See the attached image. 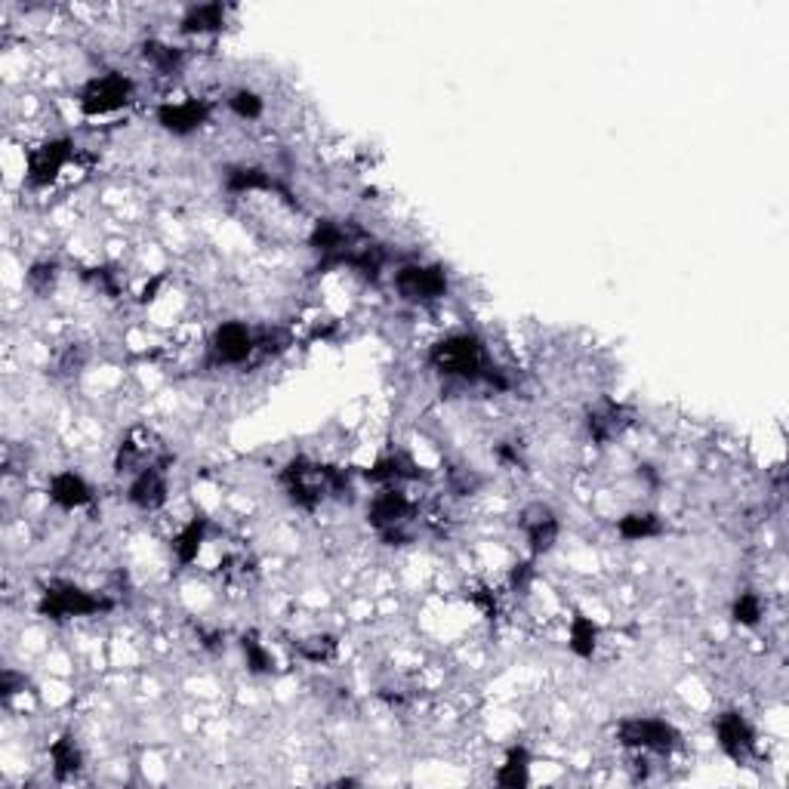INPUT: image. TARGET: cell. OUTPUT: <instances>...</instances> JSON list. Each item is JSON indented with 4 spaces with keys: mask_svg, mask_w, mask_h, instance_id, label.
<instances>
[{
    "mask_svg": "<svg viewBox=\"0 0 789 789\" xmlns=\"http://www.w3.org/2000/svg\"><path fill=\"white\" fill-rule=\"evenodd\" d=\"M228 25V7L226 3H192L183 15H180V25L176 31L183 37H210L226 31Z\"/></svg>",
    "mask_w": 789,
    "mask_h": 789,
    "instance_id": "ac0fdd59",
    "label": "cell"
},
{
    "mask_svg": "<svg viewBox=\"0 0 789 789\" xmlns=\"http://www.w3.org/2000/svg\"><path fill=\"white\" fill-rule=\"evenodd\" d=\"M392 288L401 303L435 305L451 293V274L441 262H401L392 272Z\"/></svg>",
    "mask_w": 789,
    "mask_h": 789,
    "instance_id": "8992f818",
    "label": "cell"
},
{
    "mask_svg": "<svg viewBox=\"0 0 789 789\" xmlns=\"http://www.w3.org/2000/svg\"><path fill=\"white\" fill-rule=\"evenodd\" d=\"M413 516L417 506L404 487H377V494L367 500V528L380 537L386 547H404L413 540Z\"/></svg>",
    "mask_w": 789,
    "mask_h": 789,
    "instance_id": "277c9868",
    "label": "cell"
},
{
    "mask_svg": "<svg viewBox=\"0 0 789 789\" xmlns=\"http://www.w3.org/2000/svg\"><path fill=\"white\" fill-rule=\"evenodd\" d=\"M25 281H29V288L34 293H46V290L56 288V281H60V262L56 259H37V262H31L29 272H25Z\"/></svg>",
    "mask_w": 789,
    "mask_h": 789,
    "instance_id": "83f0119b",
    "label": "cell"
},
{
    "mask_svg": "<svg viewBox=\"0 0 789 789\" xmlns=\"http://www.w3.org/2000/svg\"><path fill=\"white\" fill-rule=\"evenodd\" d=\"M531 753H528V746L525 744H516L506 749V756H502V765L497 768V783L506 789H521L531 783Z\"/></svg>",
    "mask_w": 789,
    "mask_h": 789,
    "instance_id": "603a6c76",
    "label": "cell"
},
{
    "mask_svg": "<svg viewBox=\"0 0 789 789\" xmlns=\"http://www.w3.org/2000/svg\"><path fill=\"white\" fill-rule=\"evenodd\" d=\"M472 605L478 607L487 620H494V617H497V595H494V590H490V586H482V590L472 592Z\"/></svg>",
    "mask_w": 789,
    "mask_h": 789,
    "instance_id": "f546056e",
    "label": "cell"
},
{
    "mask_svg": "<svg viewBox=\"0 0 789 789\" xmlns=\"http://www.w3.org/2000/svg\"><path fill=\"white\" fill-rule=\"evenodd\" d=\"M257 355H262V327H253L247 321H223L213 327L207 339V358L216 367H244Z\"/></svg>",
    "mask_w": 789,
    "mask_h": 789,
    "instance_id": "52a82bcc",
    "label": "cell"
},
{
    "mask_svg": "<svg viewBox=\"0 0 789 789\" xmlns=\"http://www.w3.org/2000/svg\"><path fill=\"white\" fill-rule=\"evenodd\" d=\"M46 500L62 512H77V509H87L96 500V490L77 469H60L53 472L50 482H46Z\"/></svg>",
    "mask_w": 789,
    "mask_h": 789,
    "instance_id": "5bb4252c",
    "label": "cell"
},
{
    "mask_svg": "<svg viewBox=\"0 0 789 789\" xmlns=\"http://www.w3.org/2000/svg\"><path fill=\"white\" fill-rule=\"evenodd\" d=\"M296 653L309 660V663H327L336 657V638L334 636H312L303 638L296 645Z\"/></svg>",
    "mask_w": 789,
    "mask_h": 789,
    "instance_id": "f1b7e54d",
    "label": "cell"
},
{
    "mask_svg": "<svg viewBox=\"0 0 789 789\" xmlns=\"http://www.w3.org/2000/svg\"><path fill=\"white\" fill-rule=\"evenodd\" d=\"M617 744L636 753L669 756L672 749L682 746V734L669 718H660V715H626L617 725Z\"/></svg>",
    "mask_w": 789,
    "mask_h": 789,
    "instance_id": "ba28073f",
    "label": "cell"
},
{
    "mask_svg": "<svg viewBox=\"0 0 789 789\" xmlns=\"http://www.w3.org/2000/svg\"><path fill=\"white\" fill-rule=\"evenodd\" d=\"M213 108L207 99H170L154 108V123L170 137H192L201 127H207Z\"/></svg>",
    "mask_w": 789,
    "mask_h": 789,
    "instance_id": "7c38bea8",
    "label": "cell"
},
{
    "mask_svg": "<svg viewBox=\"0 0 789 789\" xmlns=\"http://www.w3.org/2000/svg\"><path fill=\"white\" fill-rule=\"evenodd\" d=\"M731 620L737 623L741 629H756L765 620V602L756 590H744L734 595L731 602Z\"/></svg>",
    "mask_w": 789,
    "mask_h": 789,
    "instance_id": "4316f807",
    "label": "cell"
},
{
    "mask_svg": "<svg viewBox=\"0 0 789 789\" xmlns=\"http://www.w3.org/2000/svg\"><path fill=\"white\" fill-rule=\"evenodd\" d=\"M139 56H142V62H145L152 72H158V75H176V72H183L185 65L183 46H173L167 44V41H158V37L142 41Z\"/></svg>",
    "mask_w": 789,
    "mask_h": 789,
    "instance_id": "cb8c5ba5",
    "label": "cell"
},
{
    "mask_svg": "<svg viewBox=\"0 0 789 789\" xmlns=\"http://www.w3.org/2000/svg\"><path fill=\"white\" fill-rule=\"evenodd\" d=\"M713 734L718 749H722L731 761H737V765L753 759L756 749H759V734H756L753 722H749L741 710H725V713L715 715Z\"/></svg>",
    "mask_w": 789,
    "mask_h": 789,
    "instance_id": "8fae6325",
    "label": "cell"
},
{
    "mask_svg": "<svg viewBox=\"0 0 789 789\" xmlns=\"http://www.w3.org/2000/svg\"><path fill=\"white\" fill-rule=\"evenodd\" d=\"M223 185L231 195H288L284 185L274 180L272 173L257 164H235L226 170Z\"/></svg>",
    "mask_w": 789,
    "mask_h": 789,
    "instance_id": "2e32d148",
    "label": "cell"
},
{
    "mask_svg": "<svg viewBox=\"0 0 789 789\" xmlns=\"http://www.w3.org/2000/svg\"><path fill=\"white\" fill-rule=\"evenodd\" d=\"M429 367L451 382L463 386H487L506 392L509 380L502 377V370L487 355L485 339L472 331H454V334L441 336L439 343L429 346Z\"/></svg>",
    "mask_w": 789,
    "mask_h": 789,
    "instance_id": "6da1fadb",
    "label": "cell"
},
{
    "mask_svg": "<svg viewBox=\"0 0 789 789\" xmlns=\"http://www.w3.org/2000/svg\"><path fill=\"white\" fill-rule=\"evenodd\" d=\"M207 533H210V518L207 516H192L180 531L173 533L170 552H173V562L180 564V571H188L201 559Z\"/></svg>",
    "mask_w": 789,
    "mask_h": 789,
    "instance_id": "e0dca14e",
    "label": "cell"
},
{
    "mask_svg": "<svg viewBox=\"0 0 789 789\" xmlns=\"http://www.w3.org/2000/svg\"><path fill=\"white\" fill-rule=\"evenodd\" d=\"M423 475V466H417V463H413L408 454H401V451L382 454L374 466H367V469L361 472V478L377 487H401L408 485V482H420Z\"/></svg>",
    "mask_w": 789,
    "mask_h": 789,
    "instance_id": "9a60e30c",
    "label": "cell"
},
{
    "mask_svg": "<svg viewBox=\"0 0 789 789\" xmlns=\"http://www.w3.org/2000/svg\"><path fill=\"white\" fill-rule=\"evenodd\" d=\"M614 531L626 543H648V540H660L667 533V521L651 509H633V512H623L617 518Z\"/></svg>",
    "mask_w": 789,
    "mask_h": 789,
    "instance_id": "44dd1931",
    "label": "cell"
},
{
    "mask_svg": "<svg viewBox=\"0 0 789 789\" xmlns=\"http://www.w3.org/2000/svg\"><path fill=\"white\" fill-rule=\"evenodd\" d=\"M238 648H241L244 667H247V672H253V675H272L274 669H278V660H274L272 648H269V645H266V641H262L259 636H253V633L241 636Z\"/></svg>",
    "mask_w": 789,
    "mask_h": 789,
    "instance_id": "d4e9b609",
    "label": "cell"
},
{
    "mask_svg": "<svg viewBox=\"0 0 789 789\" xmlns=\"http://www.w3.org/2000/svg\"><path fill=\"white\" fill-rule=\"evenodd\" d=\"M46 756H50V765H53V777H56V780H72V777L80 775V768H84V749H80V744H77V737L72 731H62L60 737L50 744Z\"/></svg>",
    "mask_w": 789,
    "mask_h": 789,
    "instance_id": "7402d4cb",
    "label": "cell"
},
{
    "mask_svg": "<svg viewBox=\"0 0 789 789\" xmlns=\"http://www.w3.org/2000/svg\"><path fill=\"white\" fill-rule=\"evenodd\" d=\"M75 139L50 137L31 145L25 154V183L29 188H50L62 180V173L75 161Z\"/></svg>",
    "mask_w": 789,
    "mask_h": 789,
    "instance_id": "9c48e42d",
    "label": "cell"
},
{
    "mask_svg": "<svg viewBox=\"0 0 789 789\" xmlns=\"http://www.w3.org/2000/svg\"><path fill=\"white\" fill-rule=\"evenodd\" d=\"M598 648H602V626L586 610L574 607L568 617V651L577 660H595Z\"/></svg>",
    "mask_w": 789,
    "mask_h": 789,
    "instance_id": "ffe728a7",
    "label": "cell"
},
{
    "mask_svg": "<svg viewBox=\"0 0 789 789\" xmlns=\"http://www.w3.org/2000/svg\"><path fill=\"white\" fill-rule=\"evenodd\" d=\"M518 531L525 537V547L531 559H543L559 547L562 537V516L543 500L528 502L518 516Z\"/></svg>",
    "mask_w": 789,
    "mask_h": 789,
    "instance_id": "30bf717a",
    "label": "cell"
},
{
    "mask_svg": "<svg viewBox=\"0 0 789 789\" xmlns=\"http://www.w3.org/2000/svg\"><path fill=\"white\" fill-rule=\"evenodd\" d=\"M77 111L84 118H111L123 108L137 102V80L123 72H102L84 80V87L77 90Z\"/></svg>",
    "mask_w": 789,
    "mask_h": 789,
    "instance_id": "5b68a950",
    "label": "cell"
},
{
    "mask_svg": "<svg viewBox=\"0 0 789 789\" xmlns=\"http://www.w3.org/2000/svg\"><path fill=\"white\" fill-rule=\"evenodd\" d=\"M629 425H633L629 410L623 404H614V401H605V404H598L586 413V432L595 444H610L614 439H620Z\"/></svg>",
    "mask_w": 789,
    "mask_h": 789,
    "instance_id": "d6986e66",
    "label": "cell"
},
{
    "mask_svg": "<svg viewBox=\"0 0 789 789\" xmlns=\"http://www.w3.org/2000/svg\"><path fill=\"white\" fill-rule=\"evenodd\" d=\"M226 108L244 123H253L266 118V99H262V93H257L253 87H238V90L228 93Z\"/></svg>",
    "mask_w": 789,
    "mask_h": 789,
    "instance_id": "484cf974",
    "label": "cell"
},
{
    "mask_svg": "<svg viewBox=\"0 0 789 789\" xmlns=\"http://www.w3.org/2000/svg\"><path fill=\"white\" fill-rule=\"evenodd\" d=\"M111 607H115V602L108 595L87 590V586H80L75 580H53L37 595V614L53 623L99 617V614H108Z\"/></svg>",
    "mask_w": 789,
    "mask_h": 789,
    "instance_id": "3957f363",
    "label": "cell"
},
{
    "mask_svg": "<svg viewBox=\"0 0 789 789\" xmlns=\"http://www.w3.org/2000/svg\"><path fill=\"white\" fill-rule=\"evenodd\" d=\"M281 490L293 509L300 512H315L327 500H349L355 494V482L346 469L315 463L309 456H293L288 466L278 475Z\"/></svg>",
    "mask_w": 789,
    "mask_h": 789,
    "instance_id": "7a4b0ae2",
    "label": "cell"
},
{
    "mask_svg": "<svg viewBox=\"0 0 789 789\" xmlns=\"http://www.w3.org/2000/svg\"><path fill=\"white\" fill-rule=\"evenodd\" d=\"M127 502L152 516V512H161L164 506L170 502V482H167V469L161 463H149L142 466L139 472L130 475V485H127Z\"/></svg>",
    "mask_w": 789,
    "mask_h": 789,
    "instance_id": "4fadbf2b",
    "label": "cell"
}]
</instances>
